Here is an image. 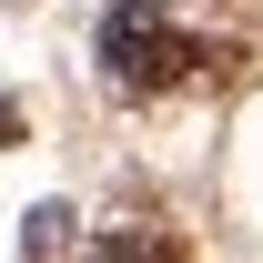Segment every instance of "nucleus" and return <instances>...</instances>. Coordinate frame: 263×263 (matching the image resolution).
Returning <instances> with one entry per match:
<instances>
[{
	"instance_id": "nucleus-1",
	"label": "nucleus",
	"mask_w": 263,
	"mask_h": 263,
	"mask_svg": "<svg viewBox=\"0 0 263 263\" xmlns=\"http://www.w3.org/2000/svg\"><path fill=\"white\" fill-rule=\"evenodd\" d=\"M193 61H213V51H193V41H182V21H172V10H152V0H122V10L101 21V71H111V91H132V101L172 91Z\"/></svg>"
},
{
	"instance_id": "nucleus-2",
	"label": "nucleus",
	"mask_w": 263,
	"mask_h": 263,
	"mask_svg": "<svg viewBox=\"0 0 263 263\" xmlns=\"http://www.w3.org/2000/svg\"><path fill=\"white\" fill-rule=\"evenodd\" d=\"M91 263H182V253L162 233H111V243H91Z\"/></svg>"
}]
</instances>
